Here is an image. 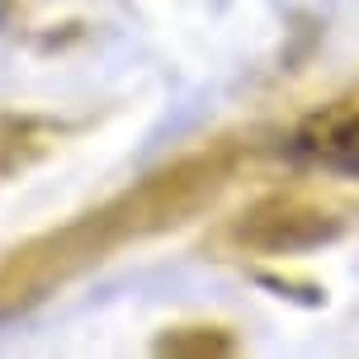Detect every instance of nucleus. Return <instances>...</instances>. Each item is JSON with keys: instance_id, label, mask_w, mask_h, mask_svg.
<instances>
[{"instance_id": "nucleus-1", "label": "nucleus", "mask_w": 359, "mask_h": 359, "mask_svg": "<svg viewBox=\"0 0 359 359\" xmlns=\"http://www.w3.org/2000/svg\"><path fill=\"white\" fill-rule=\"evenodd\" d=\"M317 156H326L331 165H345V170H359V114L350 118H336V123L322 128V137L312 142Z\"/></svg>"}]
</instances>
